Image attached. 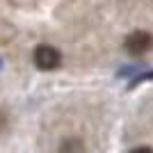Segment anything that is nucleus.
Returning a JSON list of instances; mask_svg holds the SVG:
<instances>
[{"mask_svg": "<svg viewBox=\"0 0 153 153\" xmlns=\"http://www.w3.org/2000/svg\"><path fill=\"white\" fill-rule=\"evenodd\" d=\"M123 48L130 55H144V53H149L153 48V34L151 32H144V30H135L126 37Z\"/></svg>", "mask_w": 153, "mask_h": 153, "instance_id": "obj_1", "label": "nucleus"}, {"mask_svg": "<svg viewBox=\"0 0 153 153\" xmlns=\"http://www.w3.org/2000/svg\"><path fill=\"white\" fill-rule=\"evenodd\" d=\"M34 64L41 71H55L62 64V55L53 46H37L34 48Z\"/></svg>", "mask_w": 153, "mask_h": 153, "instance_id": "obj_2", "label": "nucleus"}, {"mask_svg": "<svg viewBox=\"0 0 153 153\" xmlns=\"http://www.w3.org/2000/svg\"><path fill=\"white\" fill-rule=\"evenodd\" d=\"M130 153H153V149H149V146H137V149H133Z\"/></svg>", "mask_w": 153, "mask_h": 153, "instance_id": "obj_3", "label": "nucleus"}, {"mask_svg": "<svg viewBox=\"0 0 153 153\" xmlns=\"http://www.w3.org/2000/svg\"><path fill=\"white\" fill-rule=\"evenodd\" d=\"M5 126V114H2V112H0V128Z\"/></svg>", "mask_w": 153, "mask_h": 153, "instance_id": "obj_4", "label": "nucleus"}, {"mask_svg": "<svg viewBox=\"0 0 153 153\" xmlns=\"http://www.w3.org/2000/svg\"><path fill=\"white\" fill-rule=\"evenodd\" d=\"M0 64H2V62H0Z\"/></svg>", "mask_w": 153, "mask_h": 153, "instance_id": "obj_5", "label": "nucleus"}]
</instances>
